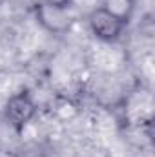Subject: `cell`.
<instances>
[{
	"mask_svg": "<svg viewBox=\"0 0 155 157\" xmlns=\"http://www.w3.org/2000/svg\"><path fill=\"white\" fill-rule=\"evenodd\" d=\"M42 2H47V4H57V6H73L75 0H42Z\"/></svg>",
	"mask_w": 155,
	"mask_h": 157,
	"instance_id": "5b68a950",
	"label": "cell"
},
{
	"mask_svg": "<svg viewBox=\"0 0 155 157\" xmlns=\"http://www.w3.org/2000/svg\"><path fill=\"white\" fill-rule=\"evenodd\" d=\"M33 18L46 33L57 37L68 35L77 22L73 6H57L42 0L33 6Z\"/></svg>",
	"mask_w": 155,
	"mask_h": 157,
	"instance_id": "6da1fadb",
	"label": "cell"
},
{
	"mask_svg": "<svg viewBox=\"0 0 155 157\" xmlns=\"http://www.w3.org/2000/svg\"><path fill=\"white\" fill-rule=\"evenodd\" d=\"M39 112V104L29 90H18L11 93L4 102V119L17 130L22 132Z\"/></svg>",
	"mask_w": 155,
	"mask_h": 157,
	"instance_id": "3957f363",
	"label": "cell"
},
{
	"mask_svg": "<svg viewBox=\"0 0 155 157\" xmlns=\"http://www.w3.org/2000/svg\"><path fill=\"white\" fill-rule=\"evenodd\" d=\"M104 6L130 20L131 18V13H133V7H135V0H108Z\"/></svg>",
	"mask_w": 155,
	"mask_h": 157,
	"instance_id": "277c9868",
	"label": "cell"
},
{
	"mask_svg": "<svg viewBox=\"0 0 155 157\" xmlns=\"http://www.w3.org/2000/svg\"><path fill=\"white\" fill-rule=\"evenodd\" d=\"M128 24H130L128 18H124L122 15L112 11L104 4L93 7L88 13L89 33L104 44H113V42L122 39L124 31L128 29Z\"/></svg>",
	"mask_w": 155,
	"mask_h": 157,
	"instance_id": "7a4b0ae2",
	"label": "cell"
}]
</instances>
